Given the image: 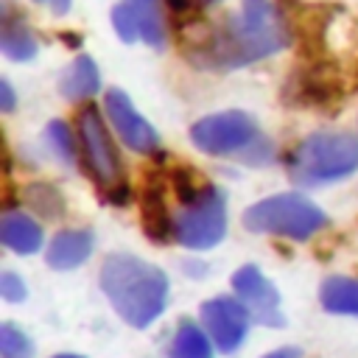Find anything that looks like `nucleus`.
Returning <instances> with one entry per match:
<instances>
[{"label": "nucleus", "mask_w": 358, "mask_h": 358, "mask_svg": "<svg viewBox=\"0 0 358 358\" xmlns=\"http://www.w3.org/2000/svg\"><path fill=\"white\" fill-rule=\"evenodd\" d=\"M0 296L6 302H22L28 296V288L17 271H3L0 274Z\"/></svg>", "instance_id": "obj_20"}, {"label": "nucleus", "mask_w": 358, "mask_h": 358, "mask_svg": "<svg viewBox=\"0 0 358 358\" xmlns=\"http://www.w3.org/2000/svg\"><path fill=\"white\" fill-rule=\"evenodd\" d=\"M98 280L117 316L131 327H148L168 305L165 271L143 257L109 255L101 263Z\"/></svg>", "instance_id": "obj_2"}, {"label": "nucleus", "mask_w": 358, "mask_h": 358, "mask_svg": "<svg viewBox=\"0 0 358 358\" xmlns=\"http://www.w3.org/2000/svg\"><path fill=\"white\" fill-rule=\"evenodd\" d=\"M232 288H235V296L249 308L255 322H260L266 327H282L285 324L280 291L255 263H246L232 274Z\"/></svg>", "instance_id": "obj_9"}, {"label": "nucleus", "mask_w": 358, "mask_h": 358, "mask_svg": "<svg viewBox=\"0 0 358 358\" xmlns=\"http://www.w3.org/2000/svg\"><path fill=\"white\" fill-rule=\"evenodd\" d=\"M324 224H327L324 210L302 193H277L255 201L243 213V227L249 232L288 238V241H308Z\"/></svg>", "instance_id": "obj_5"}, {"label": "nucleus", "mask_w": 358, "mask_h": 358, "mask_svg": "<svg viewBox=\"0 0 358 358\" xmlns=\"http://www.w3.org/2000/svg\"><path fill=\"white\" fill-rule=\"evenodd\" d=\"M263 358H305V355H302L299 347H280V350H274V352H268Z\"/></svg>", "instance_id": "obj_22"}, {"label": "nucleus", "mask_w": 358, "mask_h": 358, "mask_svg": "<svg viewBox=\"0 0 358 358\" xmlns=\"http://www.w3.org/2000/svg\"><path fill=\"white\" fill-rule=\"evenodd\" d=\"M34 3H42V6H48L53 14H64V11L70 8V3H73V0H34Z\"/></svg>", "instance_id": "obj_23"}, {"label": "nucleus", "mask_w": 358, "mask_h": 358, "mask_svg": "<svg viewBox=\"0 0 358 358\" xmlns=\"http://www.w3.org/2000/svg\"><path fill=\"white\" fill-rule=\"evenodd\" d=\"M168 358H213V338L204 327L185 319L171 336Z\"/></svg>", "instance_id": "obj_16"}, {"label": "nucleus", "mask_w": 358, "mask_h": 358, "mask_svg": "<svg viewBox=\"0 0 358 358\" xmlns=\"http://www.w3.org/2000/svg\"><path fill=\"white\" fill-rule=\"evenodd\" d=\"M358 171V137L344 131L308 134L288 159V176L299 187L341 182Z\"/></svg>", "instance_id": "obj_4"}, {"label": "nucleus", "mask_w": 358, "mask_h": 358, "mask_svg": "<svg viewBox=\"0 0 358 358\" xmlns=\"http://www.w3.org/2000/svg\"><path fill=\"white\" fill-rule=\"evenodd\" d=\"M14 101H17V95H14L11 84H8V78H3L0 81V106H3V112H11L14 109Z\"/></svg>", "instance_id": "obj_21"}, {"label": "nucleus", "mask_w": 358, "mask_h": 358, "mask_svg": "<svg viewBox=\"0 0 358 358\" xmlns=\"http://www.w3.org/2000/svg\"><path fill=\"white\" fill-rule=\"evenodd\" d=\"M112 25L123 42H145L151 48L165 45V25L159 11L148 0H123L112 8Z\"/></svg>", "instance_id": "obj_11"}, {"label": "nucleus", "mask_w": 358, "mask_h": 358, "mask_svg": "<svg viewBox=\"0 0 358 358\" xmlns=\"http://www.w3.org/2000/svg\"><path fill=\"white\" fill-rule=\"evenodd\" d=\"M78 145L84 154L87 173L95 179L101 190H120L123 187V165L117 157V148L112 143V134L95 106L84 109L78 115Z\"/></svg>", "instance_id": "obj_7"}, {"label": "nucleus", "mask_w": 358, "mask_h": 358, "mask_svg": "<svg viewBox=\"0 0 358 358\" xmlns=\"http://www.w3.org/2000/svg\"><path fill=\"white\" fill-rule=\"evenodd\" d=\"M291 45V31L271 0H243L241 11L229 17L199 48V64L210 70H235Z\"/></svg>", "instance_id": "obj_1"}, {"label": "nucleus", "mask_w": 358, "mask_h": 358, "mask_svg": "<svg viewBox=\"0 0 358 358\" xmlns=\"http://www.w3.org/2000/svg\"><path fill=\"white\" fill-rule=\"evenodd\" d=\"M103 109H106V117L112 123V129L117 131V137L123 140L126 148L137 151V154H154L159 148V134L151 129V123L134 109L131 98L112 87L103 98Z\"/></svg>", "instance_id": "obj_10"}, {"label": "nucleus", "mask_w": 358, "mask_h": 358, "mask_svg": "<svg viewBox=\"0 0 358 358\" xmlns=\"http://www.w3.org/2000/svg\"><path fill=\"white\" fill-rule=\"evenodd\" d=\"M98 87H101V73L90 56H76L73 64L59 78V92L67 101H87L98 92Z\"/></svg>", "instance_id": "obj_14"}, {"label": "nucleus", "mask_w": 358, "mask_h": 358, "mask_svg": "<svg viewBox=\"0 0 358 358\" xmlns=\"http://www.w3.org/2000/svg\"><path fill=\"white\" fill-rule=\"evenodd\" d=\"M190 140L199 151L213 157H235L246 165H263L274 157V145L263 137L257 120L241 109L207 115L190 126Z\"/></svg>", "instance_id": "obj_3"}, {"label": "nucleus", "mask_w": 358, "mask_h": 358, "mask_svg": "<svg viewBox=\"0 0 358 358\" xmlns=\"http://www.w3.org/2000/svg\"><path fill=\"white\" fill-rule=\"evenodd\" d=\"M199 319L213 344L229 355L246 341L252 313L238 296H213L199 308Z\"/></svg>", "instance_id": "obj_8"}, {"label": "nucleus", "mask_w": 358, "mask_h": 358, "mask_svg": "<svg viewBox=\"0 0 358 358\" xmlns=\"http://www.w3.org/2000/svg\"><path fill=\"white\" fill-rule=\"evenodd\" d=\"M92 255V232L87 229H62L45 249V260L56 271L78 268Z\"/></svg>", "instance_id": "obj_12"}, {"label": "nucleus", "mask_w": 358, "mask_h": 358, "mask_svg": "<svg viewBox=\"0 0 358 358\" xmlns=\"http://www.w3.org/2000/svg\"><path fill=\"white\" fill-rule=\"evenodd\" d=\"M171 232L185 249L204 252L218 246L227 235V196L215 185H199L179 204Z\"/></svg>", "instance_id": "obj_6"}, {"label": "nucleus", "mask_w": 358, "mask_h": 358, "mask_svg": "<svg viewBox=\"0 0 358 358\" xmlns=\"http://www.w3.org/2000/svg\"><path fill=\"white\" fill-rule=\"evenodd\" d=\"M0 48L14 62H31L36 56V50H39V42H36V36L31 34V28L22 20H17L11 11H6L3 14V25H0Z\"/></svg>", "instance_id": "obj_15"}, {"label": "nucleus", "mask_w": 358, "mask_h": 358, "mask_svg": "<svg viewBox=\"0 0 358 358\" xmlns=\"http://www.w3.org/2000/svg\"><path fill=\"white\" fill-rule=\"evenodd\" d=\"M0 358H34V341L14 322L0 327Z\"/></svg>", "instance_id": "obj_19"}, {"label": "nucleus", "mask_w": 358, "mask_h": 358, "mask_svg": "<svg viewBox=\"0 0 358 358\" xmlns=\"http://www.w3.org/2000/svg\"><path fill=\"white\" fill-rule=\"evenodd\" d=\"M45 140H48L50 151L56 154V159H59L62 165H76V154H78L81 145L73 143V134H70V129H67L62 120H53V123L48 126Z\"/></svg>", "instance_id": "obj_18"}, {"label": "nucleus", "mask_w": 358, "mask_h": 358, "mask_svg": "<svg viewBox=\"0 0 358 358\" xmlns=\"http://www.w3.org/2000/svg\"><path fill=\"white\" fill-rule=\"evenodd\" d=\"M53 358H81V355H70V352H62V355H53Z\"/></svg>", "instance_id": "obj_24"}, {"label": "nucleus", "mask_w": 358, "mask_h": 358, "mask_svg": "<svg viewBox=\"0 0 358 358\" xmlns=\"http://www.w3.org/2000/svg\"><path fill=\"white\" fill-rule=\"evenodd\" d=\"M319 302L327 313L358 316V280H352V277H327L319 288Z\"/></svg>", "instance_id": "obj_17"}, {"label": "nucleus", "mask_w": 358, "mask_h": 358, "mask_svg": "<svg viewBox=\"0 0 358 358\" xmlns=\"http://www.w3.org/2000/svg\"><path fill=\"white\" fill-rule=\"evenodd\" d=\"M0 241L17 255H34L42 246V227L25 210H8L0 218Z\"/></svg>", "instance_id": "obj_13"}]
</instances>
